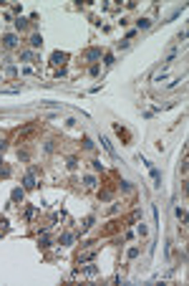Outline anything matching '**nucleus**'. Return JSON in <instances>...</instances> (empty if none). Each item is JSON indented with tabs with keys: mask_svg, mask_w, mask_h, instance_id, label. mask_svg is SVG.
Listing matches in <instances>:
<instances>
[{
	"mask_svg": "<svg viewBox=\"0 0 189 286\" xmlns=\"http://www.w3.org/2000/svg\"><path fill=\"white\" fill-rule=\"evenodd\" d=\"M40 43H43V41H40V36H33V38H30V46H35V48H38Z\"/></svg>",
	"mask_w": 189,
	"mask_h": 286,
	"instance_id": "obj_1",
	"label": "nucleus"
},
{
	"mask_svg": "<svg viewBox=\"0 0 189 286\" xmlns=\"http://www.w3.org/2000/svg\"><path fill=\"white\" fill-rule=\"evenodd\" d=\"M15 41H18L15 36H5V46H15Z\"/></svg>",
	"mask_w": 189,
	"mask_h": 286,
	"instance_id": "obj_2",
	"label": "nucleus"
}]
</instances>
